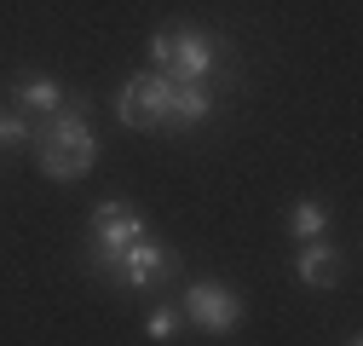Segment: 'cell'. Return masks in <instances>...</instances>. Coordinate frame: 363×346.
Segmentation results:
<instances>
[{
    "mask_svg": "<svg viewBox=\"0 0 363 346\" xmlns=\"http://www.w3.org/2000/svg\"><path fill=\"white\" fill-rule=\"evenodd\" d=\"M6 145H35V121L23 110H0V150Z\"/></svg>",
    "mask_w": 363,
    "mask_h": 346,
    "instance_id": "30bf717a",
    "label": "cell"
},
{
    "mask_svg": "<svg viewBox=\"0 0 363 346\" xmlns=\"http://www.w3.org/2000/svg\"><path fill=\"white\" fill-rule=\"evenodd\" d=\"M179 323H185V318H179V306H156V312L145 318V335H150V340H173Z\"/></svg>",
    "mask_w": 363,
    "mask_h": 346,
    "instance_id": "8fae6325",
    "label": "cell"
},
{
    "mask_svg": "<svg viewBox=\"0 0 363 346\" xmlns=\"http://www.w3.org/2000/svg\"><path fill=\"white\" fill-rule=\"evenodd\" d=\"M294 277H300L306 289H335V283H340V254H335V242H329V237L306 242V248L294 254Z\"/></svg>",
    "mask_w": 363,
    "mask_h": 346,
    "instance_id": "ba28073f",
    "label": "cell"
},
{
    "mask_svg": "<svg viewBox=\"0 0 363 346\" xmlns=\"http://www.w3.org/2000/svg\"><path fill=\"white\" fill-rule=\"evenodd\" d=\"M150 69H162L173 81H208L213 86V75L225 69V47L202 23H162L150 35Z\"/></svg>",
    "mask_w": 363,
    "mask_h": 346,
    "instance_id": "7a4b0ae2",
    "label": "cell"
},
{
    "mask_svg": "<svg viewBox=\"0 0 363 346\" xmlns=\"http://www.w3.org/2000/svg\"><path fill=\"white\" fill-rule=\"evenodd\" d=\"M93 99H64L58 116L35 121V156H40V173L58 185H75L86 167L99 162V133H93Z\"/></svg>",
    "mask_w": 363,
    "mask_h": 346,
    "instance_id": "6da1fadb",
    "label": "cell"
},
{
    "mask_svg": "<svg viewBox=\"0 0 363 346\" xmlns=\"http://www.w3.org/2000/svg\"><path fill=\"white\" fill-rule=\"evenodd\" d=\"M346 346H363V340H357V335H352V340H346Z\"/></svg>",
    "mask_w": 363,
    "mask_h": 346,
    "instance_id": "7c38bea8",
    "label": "cell"
},
{
    "mask_svg": "<svg viewBox=\"0 0 363 346\" xmlns=\"http://www.w3.org/2000/svg\"><path fill=\"white\" fill-rule=\"evenodd\" d=\"M139 237H150V220H145L139 202H127V196L93 202V213H86V266L104 272L110 260H116L127 242H139Z\"/></svg>",
    "mask_w": 363,
    "mask_h": 346,
    "instance_id": "3957f363",
    "label": "cell"
},
{
    "mask_svg": "<svg viewBox=\"0 0 363 346\" xmlns=\"http://www.w3.org/2000/svg\"><path fill=\"white\" fill-rule=\"evenodd\" d=\"M179 318H185L191 329H208V335H231V329H242V318H248V300H242L231 283L202 277V283L185 289V300H179Z\"/></svg>",
    "mask_w": 363,
    "mask_h": 346,
    "instance_id": "5b68a950",
    "label": "cell"
},
{
    "mask_svg": "<svg viewBox=\"0 0 363 346\" xmlns=\"http://www.w3.org/2000/svg\"><path fill=\"white\" fill-rule=\"evenodd\" d=\"M12 99H18V110H23V116L47 121V116H58V110H64V81H58V75H40V69H23V75L12 81Z\"/></svg>",
    "mask_w": 363,
    "mask_h": 346,
    "instance_id": "52a82bcc",
    "label": "cell"
},
{
    "mask_svg": "<svg viewBox=\"0 0 363 346\" xmlns=\"http://www.w3.org/2000/svg\"><path fill=\"white\" fill-rule=\"evenodd\" d=\"M99 277H110L116 289H162V283L179 277V254L167 242H156V237H139V242H127Z\"/></svg>",
    "mask_w": 363,
    "mask_h": 346,
    "instance_id": "277c9868",
    "label": "cell"
},
{
    "mask_svg": "<svg viewBox=\"0 0 363 346\" xmlns=\"http://www.w3.org/2000/svg\"><path fill=\"white\" fill-rule=\"evenodd\" d=\"M289 237H300V242H317V237H329V208L317 202V196H300L294 208H289Z\"/></svg>",
    "mask_w": 363,
    "mask_h": 346,
    "instance_id": "9c48e42d",
    "label": "cell"
},
{
    "mask_svg": "<svg viewBox=\"0 0 363 346\" xmlns=\"http://www.w3.org/2000/svg\"><path fill=\"white\" fill-rule=\"evenodd\" d=\"M116 116H121V127H133V133H167V75L162 69L127 75L121 93H116Z\"/></svg>",
    "mask_w": 363,
    "mask_h": 346,
    "instance_id": "8992f818",
    "label": "cell"
}]
</instances>
